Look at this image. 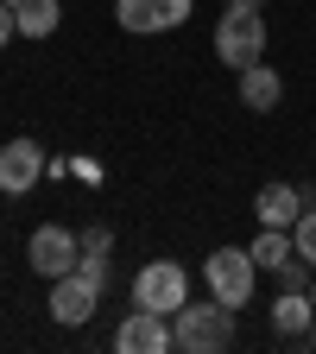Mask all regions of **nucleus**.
Returning a JSON list of instances; mask_svg holds the SVG:
<instances>
[{
  "label": "nucleus",
  "mask_w": 316,
  "mask_h": 354,
  "mask_svg": "<svg viewBox=\"0 0 316 354\" xmlns=\"http://www.w3.org/2000/svg\"><path fill=\"white\" fill-rule=\"evenodd\" d=\"M228 342H234V304H221V297L184 304L171 317V348H184V354H221Z\"/></svg>",
  "instance_id": "f257e3e1"
},
{
  "label": "nucleus",
  "mask_w": 316,
  "mask_h": 354,
  "mask_svg": "<svg viewBox=\"0 0 316 354\" xmlns=\"http://www.w3.org/2000/svg\"><path fill=\"white\" fill-rule=\"evenodd\" d=\"M203 285H209V297H221V304H247L253 297V285H259V259H253V247H215L209 259H203Z\"/></svg>",
  "instance_id": "f03ea898"
},
{
  "label": "nucleus",
  "mask_w": 316,
  "mask_h": 354,
  "mask_svg": "<svg viewBox=\"0 0 316 354\" xmlns=\"http://www.w3.org/2000/svg\"><path fill=\"white\" fill-rule=\"evenodd\" d=\"M215 57L228 64V70H247L266 57V13L259 7H228L215 26Z\"/></svg>",
  "instance_id": "7ed1b4c3"
},
{
  "label": "nucleus",
  "mask_w": 316,
  "mask_h": 354,
  "mask_svg": "<svg viewBox=\"0 0 316 354\" xmlns=\"http://www.w3.org/2000/svg\"><path fill=\"white\" fill-rule=\"evenodd\" d=\"M133 304L140 310H158V317H177V310L190 304V272L177 259H152L133 272Z\"/></svg>",
  "instance_id": "20e7f679"
},
{
  "label": "nucleus",
  "mask_w": 316,
  "mask_h": 354,
  "mask_svg": "<svg viewBox=\"0 0 316 354\" xmlns=\"http://www.w3.org/2000/svg\"><path fill=\"white\" fill-rule=\"evenodd\" d=\"M26 266H32L38 279H64V272L82 266V241L70 228H57V221H44V228L26 241Z\"/></svg>",
  "instance_id": "39448f33"
},
{
  "label": "nucleus",
  "mask_w": 316,
  "mask_h": 354,
  "mask_svg": "<svg viewBox=\"0 0 316 354\" xmlns=\"http://www.w3.org/2000/svg\"><path fill=\"white\" fill-rule=\"evenodd\" d=\"M95 304H102V279L95 272H64V279H51V317L64 323V329H82L89 317H95Z\"/></svg>",
  "instance_id": "423d86ee"
},
{
  "label": "nucleus",
  "mask_w": 316,
  "mask_h": 354,
  "mask_svg": "<svg viewBox=\"0 0 316 354\" xmlns=\"http://www.w3.org/2000/svg\"><path fill=\"white\" fill-rule=\"evenodd\" d=\"M114 348L120 354H171V317L133 304L127 317H120V329H114Z\"/></svg>",
  "instance_id": "0eeeda50"
},
{
  "label": "nucleus",
  "mask_w": 316,
  "mask_h": 354,
  "mask_svg": "<svg viewBox=\"0 0 316 354\" xmlns=\"http://www.w3.org/2000/svg\"><path fill=\"white\" fill-rule=\"evenodd\" d=\"M114 19H120L127 32L152 38V32L184 26V19H190V0H114Z\"/></svg>",
  "instance_id": "6e6552de"
},
{
  "label": "nucleus",
  "mask_w": 316,
  "mask_h": 354,
  "mask_svg": "<svg viewBox=\"0 0 316 354\" xmlns=\"http://www.w3.org/2000/svg\"><path fill=\"white\" fill-rule=\"evenodd\" d=\"M38 177H44L38 140H7V146H0V190H7V196H26Z\"/></svg>",
  "instance_id": "1a4fd4ad"
},
{
  "label": "nucleus",
  "mask_w": 316,
  "mask_h": 354,
  "mask_svg": "<svg viewBox=\"0 0 316 354\" xmlns=\"http://www.w3.org/2000/svg\"><path fill=\"white\" fill-rule=\"evenodd\" d=\"M253 215H259V228H291V221L304 215V190L297 184H266L253 196Z\"/></svg>",
  "instance_id": "9d476101"
},
{
  "label": "nucleus",
  "mask_w": 316,
  "mask_h": 354,
  "mask_svg": "<svg viewBox=\"0 0 316 354\" xmlns=\"http://www.w3.org/2000/svg\"><path fill=\"white\" fill-rule=\"evenodd\" d=\"M310 323H316V297L310 291H279L272 297V335L279 342H297Z\"/></svg>",
  "instance_id": "9b49d317"
},
{
  "label": "nucleus",
  "mask_w": 316,
  "mask_h": 354,
  "mask_svg": "<svg viewBox=\"0 0 316 354\" xmlns=\"http://www.w3.org/2000/svg\"><path fill=\"white\" fill-rule=\"evenodd\" d=\"M279 95H285V76H279L272 64H247V70H241V108L272 114V108H279Z\"/></svg>",
  "instance_id": "f8f14e48"
},
{
  "label": "nucleus",
  "mask_w": 316,
  "mask_h": 354,
  "mask_svg": "<svg viewBox=\"0 0 316 354\" xmlns=\"http://www.w3.org/2000/svg\"><path fill=\"white\" fill-rule=\"evenodd\" d=\"M57 19H64L57 0H13V26H19V38H51Z\"/></svg>",
  "instance_id": "ddd939ff"
},
{
  "label": "nucleus",
  "mask_w": 316,
  "mask_h": 354,
  "mask_svg": "<svg viewBox=\"0 0 316 354\" xmlns=\"http://www.w3.org/2000/svg\"><path fill=\"white\" fill-rule=\"evenodd\" d=\"M253 259L266 266V272H285V266L297 259V241H291V228H259V241H253Z\"/></svg>",
  "instance_id": "4468645a"
},
{
  "label": "nucleus",
  "mask_w": 316,
  "mask_h": 354,
  "mask_svg": "<svg viewBox=\"0 0 316 354\" xmlns=\"http://www.w3.org/2000/svg\"><path fill=\"white\" fill-rule=\"evenodd\" d=\"M108 247H114L108 228H89V234H82V272H95L102 285H108Z\"/></svg>",
  "instance_id": "2eb2a0df"
},
{
  "label": "nucleus",
  "mask_w": 316,
  "mask_h": 354,
  "mask_svg": "<svg viewBox=\"0 0 316 354\" xmlns=\"http://www.w3.org/2000/svg\"><path fill=\"white\" fill-rule=\"evenodd\" d=\"M291 241H297V259L316 266V209H304V215L291 221Z\"/></svg>",
  "instance_id": "dca6fc26"
},
{
  "label": "nucleus",
  "mask_w": 316,
  "mask_h": 354,
  "mask_svg": "<svg viewBox=\"0 0 316 354\" xmlns=\"http://www.w3.org/2000/svg\"><path fill=\"white\" fill-rule=\"evenodd\" d=\"M13 32H19V26H13V0H0V44H7Z\"/></svg>",
  "instance_id": "f3484780"
},
{
  "label": "nucleus",
  "mask_w": 316,
  "mask_h": 354,
  "mask_svg": "<svg viewBox=\"0 0 316 354\" xmlns=\"http://www.w3.org/2000/svg\"><path fill=\"white\" fill-rule=\"evenodd\" d=\"M228 7H266V0H228Z\"/></svg>",
  "instance_id": "a211bd4d"
},
{
  "label": "nucleus",
  "mask_w": 316,
  "mask_h": 354,
  "mask_svg": "<svg viewBox=\"0 0 316 354\" xmlns=\"http://www.w3.org/2000/svg\"><path fill=\"white\" fill-rule=\"evenodd\" d=\"M310 297H316V279H310Z\"/></svg>",
  "instance_id": "6ab92c4d"
}]
</instances>
